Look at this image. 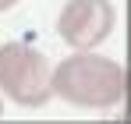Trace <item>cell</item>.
Here are the masks:
<instances>
[{"mask_svg": "<svg viewBox=\"0 0 131 124\" xmlns=\"http://www.w3.org/2000/svg\"><path fill=\"white\" fill-rule=\"evenodd\" d=\"M53 92L67 99L71 106H89V110H110L124 99L128 92V75L117 60H106L99 53H71L67 60L53 67Z\"/></svg>", "mask_w": 131, "mask_h": 124, "instance_id": "1", "label": "cell"}, {"mask_svg": "<svg viewBox=\"0 0 131 124\" xmlns=\"http://www.w3.org/2000/svg\"><path fill=\"white\" fill-rule=\"evenodd\" d=\"M0 117H4V103H0Z\"/></svg>", "mask_w": 131, "mask_h": 124, "instance_id": "5", "label": "cell"}, {"mask_svg": "<svg viewBox=\"0 0 131 124\" xmlns=\"http://www.w3.org/2000/svg\"><path fill=\"white\" fill-rule=\"evenodd\" d=\"M0 89L18 106H46L53 96V67L25 43L0 46Z\"/></svg>", "mask_w": 131, "mask_h": 124, "instance_id": "2", "label": "cell"}, {"mask_svg": "<svg viewBox=\"0 0 131 124\" xmlns=\"http://www.w3.org/2000/svg\"><path fill=\"white\" fill-rule=\"evenodd\" d=\"M18 0H0V11H7V7H14Z\"/></svg>", "mask_w": 131, "mask_h": 124, "instance_id": "4", "label": "cell"}, {"mask_svg": "<svg viewBox=\"0 0 131 124\" xmlns=\"http://www.w3.org/2000/svg\"><path fill=\"white\" fill-rule=\"evenodd\" d=\"M113 25H117V14L110 0H67L57 32L71 50H96L113 32Z\"/></svg>", "mask_w": 131, "mask_h": 124, "instance_id": "3", "label": "cell"}]
</instances>
